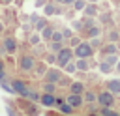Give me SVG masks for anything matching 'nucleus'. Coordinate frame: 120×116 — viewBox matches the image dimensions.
Masks as SVG:
<instances>
[{
    "mask_svg": "<svg viewBox=\"0 0 120 116\" xmlns=\"http://www.w3.org/2000/svg\"><path fill=\"white\" fill-rule=\"evenodd\" d=\"M73 54H75L77 58H90V56L94 54V47H92L88 41H81V43L75 47Z\"/></svg>",
    "mask_w": 120,
    "mask_h": 116,
    "instance_id": "1",
    "label": "nucleus"
},
{
    "mask_svg": "<svg viewBox=\"0 0 120 116\" xmlns=\"http://www.w3.org/2000/svg\"><path fill=\"white\" fill-rule=\"evenodd\" d=\"M73 60V51L71 49H60L58 52H56V64L60 65V67H64L68 62H71Z\"/></svg>",
    "mask_w": 120,
    "mask_h": 116,
    "instance_id": "2",
    "label": "nucleus"
},
{
    "mask_svg": "<svg viewBox=\"0 0 120 116\" xmlns=\"http://www.w3.org/2000/svg\"><path fill=\"white\" fill-rule=\"evenodd\" d=\"M96 101L99 103V107H112L114 105V94H111L109 90L107 92H99Z\"/></svg>",
    "mask_w": 120,
    "mask_h": 116,
    "instance_id": "3",
    "label": "nucleus"
},
{
    "mask_svg": "<svg viewBox=\"0 0 120 116\" xmlns=\"http://www.w3.org/2000/svg\"><path fill=\"white\" fill-rule=\"evenodd\" d=\"M11 90H13L15 94L22 95V97L28 95V88H26V84H24L22 80H19V79H13V80H11Z\"/></svg>",
    "mask_w": 120,
    "mask_h": 116,
    "instance_id": "4",
    "label": "nucleus"
},
{
    "mask_svg": "<svg viewBox=\"0 0 120 116\" xmlns=\"http://www.w3.org/2000/svg\"><path fill=\"white\" fill-rule=\"evenodd\" d=\"M19 67H21L22 71H32V69L36 67V60H34L32 56H22V58L19 60Z\"/></svg>",
    "mask_w": 120,
    "mask_h": 116,
    "instance_id": "5",
    "label": "nucleus"
},
{
    "mask_svg": "<svg viewBox=\"0 0 120 116\" xmlns=\"http://www.w3.org/2000/svg\"><path fill=\"white\" fill-rule=\"evenodd\" d=\"M2 45H4V49H6V54H13V52L17 51V47H19V43H17L15 37H6V39L2 41Z\"/></svg>",
    "mask_w": 120,
    "mask_h": 116,
    "instance_id": "6",
    "label": "nucleus"
},
{
    "mask_svg": "<svg viewBox=\"0 0 120 116\" xmlns=\"http://www.w3.org/2000/svg\"><path fill=\"white\" fill-rule=\"evenodd\" d=\"M68 103H69L73 109H79V107L84 105V97H82V94H69V95H68Z\"/></svg>",
    "mask_w": 120,
    "mask_h": 116,
    "instance_id": "7",
    "label": "nucleus"
},
{
    "mask_svg": "<svg viewBox=\"0 0 120 116\" xmlns=\"http://www.w3.org/2000/svg\"><path fill=\"white\" fill-rule=\"evenodd\" d=\"M105 88H107L111 94H114V95H120V79H111V80H107Z\"/></svg>",
    "mask_w": 120,
    "mask_h": 116,
    "instance_id": "8",
    "label": "nucleus"
},
{
    "mask_svg": "<svg viewBox=\"0 0 120 116\" xmlns=\"http://www.w3.org/2000/svg\"><path fill=\"white\" fill-rule=\"evenodd\" d=\"M39 101H41L43 107H52V105H56V99H54V95H52L51 92H45L43 95H39Z\"/></svg>",
    "mask_w": 120,
    "mask_h": 116,
    "instance_id": "9",
    "label": "nucleus"
},
{
    "mask_svg": "<svg viewBox=\"0 0 120 116\" xmlns=\"http://www.w3.org/2000/svg\"><path fill=\"white\" fill-rule=\"evenodd\" d=\"M60 77H62V73H60L58 69H49V71L45 73V80H49V82H58Z\"/></svg>",
    "mask_w": 120,
    "mask_h": 116,
    "instance_id": "10",
    "label": "nucleus"
},
{
    "mask_svg": "<svg viewBox=\"0 0 120 116\" xmlns=\"http://www.w3.org/2000/svg\"><path fill=\"white\" fill-rule=\"evenodd\" d=\"M56 105H58L60 112H64V114H73V112H75V109H73V107H71V105H69L68 101L64 103L62 99H56Z\"/></svg>",
    "mask_w": 120,
    "mask_h": 116,
    "instance_id": "11",
    "label": "nucleus"
},
{
    "mask_svg": "<svg viewBox=\"0 0 120 116\" xmlns=\"http://www.w3.org/2000/svg\"><path fill=\"white\" fill-rule=\"evenodd\" d=\"M75 65H77V69H81V71H88V67H90L88 58H79V60L75 62Z\"/></svg>",
    "mask_w": 120,
    "mask_h": 116,
    "instance_id": "12",
    "label": "nucleus"
},
{
    "mask_svg": "<svg viewBox=\"0 0 120 116\" xmlns=\"http://www.w3.org/2000/svg\"><path fill=\"white\" fill-rule=\"evenodd\" d=\"M69 92H71V94H82V92H84V84H82V82H71Z\"/></svg>",
    "mask_w": 120,
    "mask_h": 116,
    "instance_id": "13",
    "label": "nucleus"
},
{
    "mask_svg": "<svg viewBox=\"0 0 120 116\" xmlns=\"http://www.w3.org/2000/svg\"><path fill=\"white\" fill-rule=\"evenodd\" d=\"M84 13H86L88 17H96V15H98V9H96L94 2H92L90 6H84Z\"/></svg>",
    "mask_w": 120,
    "mask_h": 116,
    "instance_id": "14",
    "label": "nucleus"
},
{
    "mask_svg": "<svg viewBox=\"0 0 120 116\" xmlns=\"http://www.w3.org/2000/svg\"><path fill=\"white\" fill-rule=\"evenodd\" d=\"M51 36H52V28L51 26H43L41 28V37L43 39H51Z\"/></svg>",
    "mask_w": 120,
    "mask_h": 116,
    "instance_id": "15",
    "label": "nucleus"
},
{
    "mask_svg": "<svg viewBox=\"0 0 120 116\" xmlns=\"http://www.w3.org/2000/svg\"><path fill=\"white\" fill-rule=\"evenodd\" d=\"M101 51H103V54H112V52H116L118 49H116V45H114V43H109V45H105Z\"/></svg>",
    "mask_w": 120,
    "mask_h": 116,
    "instance_id": "16",
    "label": "nucleus"
},
{
    "mask_svg": "<svg viewBox=\"0 0 120 116\" xmlns=\"http://www.w3.org/2000/svg\"><path fill=\"white\" fill-rule=\"evenodd\" d=\"M82 94H84L82 97H84V101H86V103H92V101H96V99H98V95H96L94 92H82Z\"/></svg>",
    "mask_w": 120,
    "mask_h": 116,
    "instance_id": "17",
    "label": "nucleus"
},
{
    "mask_svg": "<svg viewBox=\"0 0 120 116\" xmlns=\"http://www.w3.org/2000/svg\"><path fill=\"white\" fill-rule=\"evenodd\" d=\"M56 11H58V9L54 7V4H47V6H45V17H49V15H54Z\"/></svg>",
    "mask_w": 120,
    "mask_h": 116,
    "instance_id": "18",
    "label": "nucleus"
},
{
    "mask_svg": "<svg viewBox=\"0 0 120 116\" xmlns=\"http://www.w3.org/2000/svg\"><path fill=\"white\" fill-rule=\"evenodd\" d=\"M75 69H77V65H75V62L71 60V62H68L66 65H64V71L66 73H75Z\"/></svg>",
    "mask_w": 120,
    "mask_h": 116,
    "instance_id": "19",
    "label": "nucleus"
},
{
    "mask_svg": "<svg viewBox=\"0 0 120 116\" xmlns=\"http://www.w3.org/2000/svg\"><path fill=\"white\" fill-rule=\"evenodd\" d=\"M105 62H109V64H116V62H118V54H116V52H112V54H105Z\"/></svg>",
    "mask_w": 120,
    "mask_h": 116,
    "instance_id": "20",
    "label": "nucleus"
},
{
    "mask_svg": "<svg viewBox=\"0 0 120 116\" xmlns=\"http://www.w3.org/2000/svg\"><path fill=\"white\" fill-rule=\"evenodd\" d=\"M99 69H101L103 73H109V71L112 69V64H109V62H105V60H103V62L99 64Z\"/></svg>",
    "mask_w": 120,
    "mask_h": 116,
    "instance_id": "21",
    "label": "nucleus"
},
{
    "mask_svg": "<svg viewBox=\"0 0 120 116\" xmlns=\"http://www.w3.org/2000/svg\"><path fill=\"white\" fill-rule=\"evenodd\" d=\"M86 34H88V36H90V37H98V36H99V34H101V30H99V28H98V26H92V28H90V30H88V32H86Z\"/></svg>",
    "mask_w": 120,
    "mask_h": 116,
    "instance_id": "22",
    "label": "nucleus"
},
{
    "mask_svg": "<svg viewBox=\"0 0 120 116\" xmlns=\"http://www.w3.org/2000/svg\"><path fill=\"white\" fill-rule=\"evenodd\" d=\"M51 39H52V41H60V43H62V39H64V34H62V32H56V30H52V36H51Z\"/></svg>",
    "mask_w": 120,
    "mask_h": 116,
    "instance_id": "23",
    "label": "nucleus"
},
{
    "mask_svg": "<svg viewBox=\"0 0 120 116\" xmlns=\"http://www.w3.org/2000/svg\"><path fill=\"white\" fill-rule=\"evenodd\" d=\"M56 90V86H54V82H49V80H45V86H43V92H54Z\"/></svg>",
    "mask_w": 120,
    "mask_h": 116,
    "instance_id": "24",
    "label": "nucleus"
},
{
    "mask_svg": "<svg viewBox=\"0 0 120 116\" xmlns=\"http://www.w3.org/2000/svg\"><path fill=\"white\" fill-rule=\"evenodd\" d=\"M98 112H99V114H107V116H114V114H116V112H114V110H111L109 107H103V109H99Z\"/></svg>",
    "mask_w": 120,
    "mask_h": 116,
    "instance_id": "25",
    "label": "nucleus"
},
{
    "mask_svg": "<svg viewBox=\"0 0 120 116\" xmlns=\"http://www.w3.org/2000/svg\"><path fill=\"white\" fill-rule=\"evenodd\" d=\"M60 49H62V43H60V41H52V43H51V51H52V52H58Z\"/></svg>",
    "mask_w": 120,
    "mask_h": 116,
    "instance_id": "26",
    "label": "nucleus"
},
{
    "mask_svg": "<svg viewBox=\"0 0 120 116\" xmlns=\"http://www.w3.org/2000/svg\"><path fill=\"white\" fill-rule=\"evenodd\" d=\"M30 101H39V94H36V92H32V90H28V95H26Z\"/></svg>",
    "mask_w": 120,
    "mask_h": 116,
    "instance_id": "27",
    "label": "nucleus"
},
{
    "mask_svg": "<svg viewBox=\"0 0 120 116\" xmlns=\"http://www.w3.org/2000/svg\"><path fill=\"white\" fill-rule=\"evenodd\" d=\"M73 4H75V9H84V6H86L84 0H75Z\"/></svg>",
    "mask_w": 120,
    "mask_h": 116,
    "instance_id": "28",
    "label": "nucleus"
},
{
    "mask_svg": "<svg viewBox=\"0 0 120 116\" xmlns=\"http://www.w3.org/2000/svg\"><path fill=\"white\" fill-rule=\"evenodd\" d=\"M45 60H47L49 64H56V56H54V54H47V58H45Z\"/></svg>",
    "mask_w": 120,
    "mask_h": 116,
    "instance_id": "29",
    "label": "nucleus"
},
{
    "mask_svg": "<svg viewBox=\"0 0 120 116\" xmlns=\"http://www.w3.org/2000/svg\"><path fill=\"white\" fill-rule=\"evenodd\" d=\"M109 39H111V41H116V39H118V32H114V30H112V32L109 34Z\"/></svg>",
    "mask_w": 120,
    "mask_h": 116,
    "instance_id": "30",
    "label": "nucleus"
},
{
    "mask_svg": "<svg viewBox=\"0 0 120 116\" xmlns=\"http://www.w3.org/2000/svg\"><path fill=\"white\" fill-rule=\"evenodd\" d=\"M30 43H32V45H38V43H39V37H38V36H32V37H30Z\"/></svg>",
    "mask_w": 120,
    "mask_h": 116,
    "instance_id": "31",
    "label": "nucleus"
},
{
    "mask_svg": "<svg viewBox=\"0 0 120 116\" xmlns=\"http://www.w3.org/2000/svg\"><path fill=\"white\" fill-rule=\"evenodd\" d=\"M79 43H81V39H79V37H71V47H77Z\"/></svg>",
    "mask_w": 120,
    "mask_h": 116,
    "instance_id": "32",
    "label": "nucleus"
},
{
    "mask_svg": "<svg viewBox=\"0 0 120 116\" xmlns=\"http://www.w3.org/2000/svg\"><path fill=\"white\" fill-rule=\"evenodd\" d=\"M43 26H45V21H39V22H38V24H36V28H38V30H41V28H43Z\"/></svg>",
    "mask_w": 120,
    "mask_h": 116,
    "instance_id": "33",
    "label": "nucleus"
},
{
    "mask_svg": "<svg viewBox=\"0 0 120 116\" xmlns=\"http://www.w3.org/2000/svg\"><path fill=\"white\" fill-rule=\"evenodd\" d=\"M64 37H71V30H64Z\"/></svg>",
    "mask_w": 120,
    "mask_h": 116,
    "instance_id": "34",
    "label": "nucleus"
},
{
    "mask_svg": "<svg viewBox=\"0 0 120 116\" xmlns=\"http://www.w3.org/2000/svg\"><path fill=\"white\" fill-rule=\"evenodd\" d=\"M4 79H6V75H4V69H2V71H0V82H2Z\"/></svg>",
    "mask_w": 120,
    "mask_h": 116,
    "instance_id": "35",
    "label": "nucleus"
},
{
    "mask_svg": "<svg viewBox=\"0 0 120 116\" xmlns=\"http://www.w3.org/2000/svg\"><path fill=\"white\" fill-rule=\"evenodd\" d=\"M75 0H64V4H73Z\"/></svg>",
    "mask_w": 120,
    "mask_h": 116,
    "instance_id": "36",
    "label": "nucleus"
},
{
    "mask_svg": "<svg viewBox=\"0 0 120 116\" xmlns=\"http://www.w3.org/2000/svg\"><path fill=\"white\" fill-rule=\"evenodd\" d=\"M2 69H4V62H0V71H2Z\"/></svg>",
    "mask_w": 120,
    "mask_h": 116,
    "instance_id": "37",
    "label": "nucleus"
},
{
    "mask_svg": "<svg viewBox=\"0 0 120 116\" xmlns=\"http://www.w3.org/2000/svg\"><path fill=\"white\" fill-rule=\"evenodd\" d=\"M2 2H4V4H9V2H13V0H2Z\"/></svg>",
    "mask_w": 120,
    "mask_h": 116,
    "instance_id": "38",
    "label": "nucleus"
},
{
    "mask_svg": "<svg viewBox=\"0 0 120 116\" xmlns=\"http://www.w3.org/2000/svg\"><path fill=\"white\" fill-rule=\"evenodd\" d=\"M54 2H58V4H64V0H54Z\"/></svg>",
    "mask_w": 120,
    "mask_h": 116,
    "instance_id": "39",
    "label": "nucleus"
},
{
    "mask_svg": "<svg viewBox=\"0 0 120 116\" xmlns=\"http://www.w3.org/2000/svg\"><path fill=\"white\" fill-rule=\"evenodd\" d=\"M116 69H118V71H120V62H118V65H116Z\"/></svg>",
    "mask_w": 120,
    "mask_h": 116,
    "instance_id": "40",
    "label": "nucleus"
},
{
    "mask_svg": "<svg viewBox=\"0 0 120 116\" xmlns=\"http://www.w3.org/2000/svg\"><path fill=\"white\" fill-rule=\"evenodd\" d=\"M90 2H94V4H96V2H98V0H90Z\"/></svg>",
    "mask_w": 120,
    "mask_h": 116,
    "instance_id": "41",
    "label": "nucleus"
},
{
    "mask_svg": "<svg viewBox=\"0 0 120 116\" xmlns=\"http://www.w3.org/2000/svg\"><path fill=\"white\" fill-rule=\"evenodd\" d=\"M118 7H120V0H118Z\"/></svg>",
    "mask_w": 120,
    "mask_h": 116,
    "instance_id": "42",
    "label": "nucleus"
}]
</instances>
